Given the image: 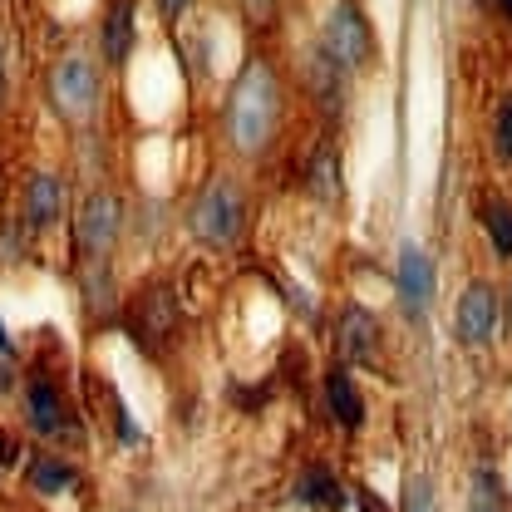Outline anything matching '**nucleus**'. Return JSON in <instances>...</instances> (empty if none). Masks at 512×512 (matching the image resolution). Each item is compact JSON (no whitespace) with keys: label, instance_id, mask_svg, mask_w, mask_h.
Segmentation results:
<instances>
[{"label":"nucleus","instance_id":"obj_12","mask_svg":"<svg viewBox=\"0 0 512 512\" xmlns=\"http://www.w3.org/2000/svg\"><path fill=\"white\" fill-rule=\"evenodd\" d=\"M325 404H330V414H335L345 429H360L365 399H360V389H355V380H350L345 365H330V375H325Z\"/></svg>","mask_w":512,"mask_h":512},{"label":"nucleus","instance_id":"obj_6","mask_svg":"<svg viewBox=\"0 0 512 512\" xmlns=\"http://www.w3.org/2000/svg\"><path fill=\"white\" fill-rule=\"evenodd\" d=\"M394 291H399V306L409 320H424L434 306V261L424 247L404 242L399 247V271H394Z\"/></svg>","mask_w":512,"mask_h":512},{"label":"nucleus","instance_id":"obj_24","mask_svg":"<svg viewBox=\"0 0 512 512\" xmlns=\"http://www.w3.org/2000/svg\"><path fill=\"white\" fill-rule=\"evenodd\" d=\"M10 355V335H5V325H0V360Z\"/></svg>","mask_w":512,"mask_h":512},{"label":"nucleus","instance_id":"obj_28","mask_svg":"<svg viewBox=\"0 0 512 512\" xmlns=\"http://www.w3.org/2000/svg\"><path fill=\"white\" fill-rule=\"evenodd\" d=\"M0 458H5V453H0Z\"/></svg>","mask_w":512,"mask_h":512},{"label":"nucleus","instance_id":"obj_9","mask_svg":"<svg viewBox=\"0 0 512 512\" xmlns=\"http://www.w3.org/2000/svg\"><path fill=\"white\" fill-rule=\"evenodd\" d=\"M64 202H69L64 178H55V173H35V178L25 183V222H30V227H55L64 217Z\"/></svg>","mask_w":512,"mask_h":512},{"label":"nucleus","instance_id":"obj_5","mask_svg":"<svg viewBox=\"0 0 512 512\" xmlns=\"http://www.w3.org/2000/svg\"><path fill=\"white\" fill-rule=\"evenodd\" d=\"M458 340L463 345H473V350H483V345H493L498 340V325H503V301H498V291L488 286V281H473L468 291H463V301H458Z\"/></svg>","mask_w":512,"mask_h":512},{"label":"nucleus","instance_id":"obj_11","mask_svg":"<svg viewBox=\"0 0 512 512\" xmlns=\"http://www.w3.org/2000/svg\"><path fill=\"white\" fill-rule=\"evenodd\" d=\"M25 424L35 434H60L64 429V399L50 380H30V389H25Z\"/></svg>","mask_w":512,"mask_h":512},{"label":"nucleus","instance_id":"obj_22","mask_svg":"<svg viewBox=\"0 0 512 512\" xmlns=\"http://www.w3.org/2000/svg\"><path fill=\"white\" fill-rule=\"evenodd\" d=\"M247 10H252V15H271V10H276V0H247Z\"/></svg>","mask_w":512,"mask_h":512},{"label":"nucleus","instance_id":"obj_26","mask_svg":"<svg viewBox=\"0 0 512 512\" xmlns=\"http://www.w3.org/2000/svg\"><path fill=\"white\" fill-rule=\"evenodd\" d=\"M0 99H5V60H0Z\"/></svg>","mask_w":512,"mask_h":512},{"label":"nucleus","instance_id":"obj_23","mask_svg":"<svg viewBox=\"0 0 512 512\" xmlns=\"http://www.w3.org/2000/svg\"><path fill=\"white\" fill-rule=\"evenodd\" d=\"M10 384H15V375H10V365H5V360H0V394H5V389H10Z\"/></svg>","mask_w":512,"mask_h":512},{"label":"nucleus","instance_id":"obj_16","mask_svg":"<svg viewBox=\"0 0 512 512\" xmlns=\"http://www.w3.org/2000/svg\"><path fill=\"white\" fill-rule=\"evenodd\" d=\"M306 178H311V192H316L320 202H335L345 183H340V153L330 148V143H320L316 158H311V168H306Z\"/></svg>","mask_w":512,"mask_h":512},{"label":"nucleus","instance_id":"obj_8","mask_svg":"<svg viewBox=\"0 0 512 512\" xmlns=\"http://www.w3.org/2000/svg\"><path fill=\"white\" fill-rule=\"evenodd\" d=\"M335 350L345 365H375L380 360V320L365 306H345L335 320Z\"/></svg>","mask_w":512,"mask_h":512},{"label":"nucleus","instance_id":"obj_1","mask_svg":"<svg viewBox=\"0 0 512 512\" xmlns=\"http://www.w3.org/2000/svg\"><path fill=\"white\" fill-rule=\"evenodd\" d=\"M222 119H227V143L242 158H261L276 143V128H281V84H276V69L271 64L252 60L237 74Z\"/></svg>","mask_w":512,"mask_h":512},{"label":"nucleus","instance_id":"obj_10","mask_svg":"<svg viewBox=\"0 0 512 512\" xmlns=\"http://www.w3.org/2000/svg\"><path fill=\"white\" fill-rule=\"evenodd\" d=\"M104 64H128L133 45H138V20H133V0H114L109 15H104Z\"/></svg>","mask_w":512,"mask_h":512},{"label":"nucleus","instance_id":"obj_15","mask_svg":"<svg viewBox=\"0 0 512 512\" xmlns=\"http://www.w3.org/2000/svg\"><path fill=\"white\" fill-rule=\"evenodd\" d=\"M84 306H89V316H114V276H109L104 256H89V266H84Z\"/></svg>","mask_w":512,"mask_h":512},{"label":"nucleus","instance_id":"obj_4","mask_svg":"<svg viewBox=\"0 0 512 512\" xmlns=\"http://www.w3.org/2000/svg\"><path fill=\"white\" fill-rule=\"evenodd\" d=\"M325 55L340 69H365L375 60V30H370V20L360 15L355 0L330 5V15H325Z\"/></svg>","mask_w":512,"mask_h":512},{"label":"nucleus","instance_id":"obj_20","mask_svg":"<svg viewBox=\"0 0 512 512\" xmlns=\"http://www.w3.org/2000/svg\"><path fill=\"white\" fill-rule=\"evenodd\" d=\"M404 512H434V498H429V478H409V503Z\"/></svg>","mask_w":512,"mask_h":512},{"label":"nucleus","instance_id":"obj_13","mask_svg":"<svg viewBox=\"0 0 512 512\" xmlns=\"http://www.w3.org/2000/svg\"><path fill=\"white\" fill-rule=\"evenodd\" d=\"M296 503L320 508V512H340V508H345V488H340V478H335L330 468L311 463V468L296 478Z\"/></svg>","mask_w":512,"mask_h":512},{"label":"nucleus","instance_id":"obj_21","mask_svg":"<svg viewBox=\"0 0 512 512\" xmlns=\"http://www.w3.org/2000/svg\"><path fill=\"white\" fill-rule=\"evenodd\" d=\"M188 5H192V0H158V10H163L168 20H178V15H183Z\"/></svg>","mask_w":512,"mask_h":512},{"label":"nucleus","instance_id":"obj_27","mask_svg":"<svg viewBox=\"0 0 512 512\" xmlns=\"http://www.w3.org/2000/svg\"><path fill=\"white\" fill-rule=\"evenodd\" d=\"M508 325H512V286H508Z\"/></svg>","mask_w":512,"mask_h":512},{"label":"nucleus","instance_id":"obj_18","mask_svg":"<svg viewBox=\"0 0 512 512\" xmlns=\"http://www.w3.org/2000/svg\"><path fill=\"white\" fill-rule=\"evenodd\" d=\"M483 227H488V237H493V247H498V256H512V207L508 202H488L483 207Z\"/></svg>","mask_w":512,"mask_h":512},{"label":"nucleus","instance_id":"obj_7","mask_svg":"<svg viewBox=\"0 0 512 512\" xmlns=\"http://www.w3.org/2000/svg\"><path fill=\"white\" fill-rule=\"evenodd\" d=\"M119 227H124V217H119V197H114V192H89L84 207H79V217H74L79 247H84L89 256H109V247L119 242Z\"/></svg>","mask_w":512,"mask_h":512},{"label":"nucleus","instance_id":"obj_17","mask_svg":"<svg viewBox=\"0 0 512 512\" xmlns=\"http://www.w3.org/2000/svg\"><path fill=\"white\" fill-rule=\"evenodd\" d=\"M468 512H508L503 478L493 468H473V478H468Z\"/></svg>","mask_w":512,"mask_h":512},{"label":"nucleus","instance_id":"obj_25","mask_svg":"<svg viewBox=\"0 0 512 512\" xmlns=\"http://www.w3.org/2000/svg\"><path fill=\"white\" fill-rule=\"evenodd\" d=\"M498 10H503V15H508V20H512V0H498Z\"/></svg>","mask_w":512,"mask_h":512},{"label":"nucleus","instance_id":"obj_19","mask_svg":"<svg viewBox=\"0 0 512 512\" xmlns=\"http://www.w3.org/2000/svg\"><path fill=\"white\" fill-rule=\"evenodd\" d=\"M493 138H498V153L512 163V99L498 109V128H493Z\"/></svg>","mask_w":512,"mask_h":512},{"label":"nucleus","instance_id":"obj_14","mask_svg":"<svg viewBox=\"0 0 512 512\" xmlns=\"http://www.w3.org/2000/svg\"><path fill=\"white\" fill-rule=\"evenodd\" d=\"M25 478H30L35 493H69L74 488V468L64 463L60 453H35L30 468H25Z\"/></svg>","mask_w":512,"mask_h":512},{"label":"nucleus","instance_id":"obj_3","mask_svg":"<svg viewBox=\"0 0 512 512\" xmlns=\"http://www.w3.org/2000/svg\"><path fill=\"white\" fill-rule=\"evenodd\" d=\"M50 104H55V114L64 119H74V124H84L89 114H99V104H104V74H99V64L89 60V55H69L50 69Z\"/></svg>","mask_w":512,"mask_h":512},{"label":"nucleus","instance_id":"obj_2","mask_svg":"<svg viewBox=\"0 0 512 512\" xmlns=\"http://www.w3.org/2000/svg\"><path fill=\"white\" fill-rule=\"evenodd\" d=\"M242 222H247V197H242V188L232 178H212L207 188L197 192V202L188 212L192 237L202 247H232Z\"/></svg>","mask_w":512,"mask_h":512}]
</instances>
